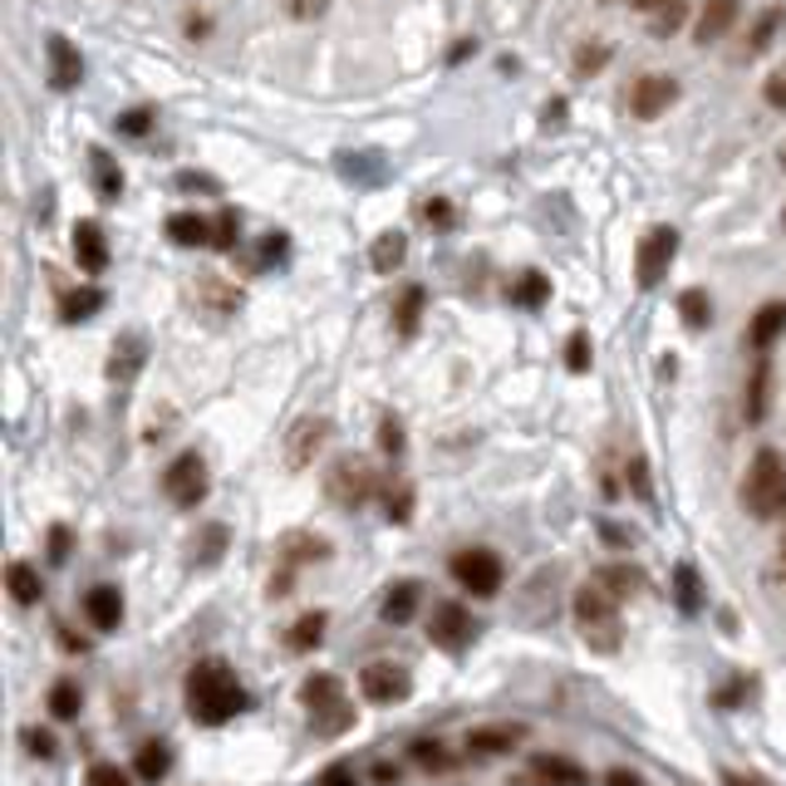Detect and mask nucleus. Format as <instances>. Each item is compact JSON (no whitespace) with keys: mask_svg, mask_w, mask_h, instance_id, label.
<instances>
[{"mask_svg":"<svg viewBox=\"0 0 786 786\" xmlns=\"http://www.w3.org/2000/svg\"><path fill=\"white\" fill-rule=\"evenodd\" d=\"M64 556H69V531L55 526V531H49V560H55V565H64Z\"/></svg>","mask_w":786,"mask_h":786,"instance_id":"864d4df0","label":"nucleus"},{"mask_svg":"<svg viewBox=\"0 0 786 786\" xmlns=\"http://www.w3.org/2000/svg\"><path fill=\"white\" fill-rule=\"evenodd\" d=\"M782 560H786V540H782Z\"/></svg>","mask_w":786,"mask_h":786,"instance_id":"338daca9","label":"nucleus"},{"mask_svg":"<svg viewBox=\"0 0 786 786\" xmlns=\"http://www.w3.org/2000/svg\"><path fill=\"white\" fill-rule=\"evenodd\" d=\"M782 167H786V147H782Z\"/></svg>","mask_w":786,"mask_h":786,"instance_id":"69168bd1","label":"nucleus"},{"mask_svg":"<svg viewBox=\"0 0 786 786\" xmlns=\"http://www.w3.org/2000/svg\"><path fill=\"white\" fill-rule=\"evenodd\" d=\"M133 766H138V776H143V782L157 786L167 776V766H172V752H167L163 742H143V747H138V762Z\"/></svg>","mask_w":786,"mask_h":786,"instance_id":"c756f323","label":"nucleus"},{"mask_svg":"<svg viewBox=\"0 0 786 786\" xmlns=\"http://www.w3.org/2000/svg\"><path fill=\"white\" fill-rule=\"evenodd\" d=\"M177 187H187V192H196V187H202V192H216V182L212 177H202V172H182L177 177Z\"/></svg>","mask_w":786,"mask_h":786,"instance_id":"13d9d810","label":"nucleus"},{"mask_svg":"<svg viewBox=\"0 0 786 786\" xmlns=\"http://www.w3.org/2000/svg\"><path fill=\"white\" fill-rule=\"evenodd\" d=\"M25 747L39 757V762H49V757H55V737H49L45 727H25Z\"/></svg>","mask_w":786,"mask_h":786,"instance_id":"8fccbe9b","label":"nucleus"},{"mask_svg":"<svg viewBox=\"0 0 786 786\" xmlns=\"http://www.w3.org/2000/svg\"><path fill=\"white\" fill-rule=\"evenodd\" d=\"M595 580H599V585H605V590H615L619 599H624L629 590H639V575H634V570H629V565H609V570H599Z\"/></svg>","mask_w":786,"mask_h":786,"instance_id":"c03bdc74","label":"nucleus"},{"mask_svg":"<svg viewBox=\"0 0 786 786\" xmlns=\"http://www.w3.org/2000/svg\"><path fill=\"white\" fill-rule=\"evenodd\" d=\"M167 236L177 246H212V222L196 212H172L167 216Z\"/></svg>","mask_w":786,"mask_h":786,"instance_id":"b1692460","label":"nucleus"},{"mask_svg":"<svg viewBox=\"0 0 786 786\" xmlns=\"http://www.w3.org/2000/svg\"><path fill=\"white\" fill-rule=\"evenodd\" d=\"M762 98H766V108H782V114H786V69H776V74L766 79Z\"/></svg>","mask_w":786,"mask_h":786,"instance_id":"09e8293b","label":"nucleus"},{"mask_svg":"<svg viewBox=\"0 0 786 786\" xmlns=\"http://www.w3.org/2000/svg\"><path fill=\"white\" fill-rule=\"evenodd\" d=\"M163 491L172 507H182V511L196 507V501L206 497V462L196 457V452H182V457L163 472Z\"/></svg>","mask_w":786,"mask_h":786,"instance_id":"423d86ee","label":"nucleus"},{"mask_svg":"<svg viewBox=\"0 0 786 786\" xmlns=\"http://www.w3.org/2000/svg\"><path fill=\"white\" fill-rule=\"evenodd\" d=\"M281 255H285V231H265L261 255H255V261H261V265H271V261H281Z\"/></svg>","mask_w":786,"mask_h":786,"instance_id":"3c124183","label":"nucleus"},{"mask_svg":"<svg viewBox=\"0 0 786 786\" xmlns=\"http://www.w3.org/2000/svg\"><path fill=\"white\" fill-rule=\"evenodd\" d=\"M422 305H428V290H422V285H403V290H398V300H393V330H398L403 340L418 330Z\"/></svg>","mask_w":786,"mask_h":786,"instance_id":"5701e85b","label":"nucleus"},{"mask_svg":"<svg viewBox=\"0 0 786 786\" xmlns=\"http://www.w3.org/2000/svg\"><path fill=\"white\" fill-rule=\"evenodd\" d=\"M236 236H241V216H236L231 206H222L212 222V246L216 251H236Z\"/></svg>","mask_w":786,"mask_h":786,"instance_id":"4c0bfd02","label":"nucleus"},{"mask_svg":"<svg viewBox=\"0 0 786 786\" xmlns=\"http://www.w3.org/2000/svg\"><path fill=\"white\" fill-rule=\"evenodd\" d=\"M742 507L752 511V516L772 521L786 511V462L782 452L762 448L752 457V467H747V481H742Z\"/></svg>","mask_w":786,"mask_h":786,"instance_id":"7ed1b4c3","label":"nucleus"},{"mask_svg":"<svg viewBox=\"0 0 786 786\" xmlns=\"http://www.w3.org/2000/svg\"><path fill=\"white\" fill-rule=\"evenodd\" d=\"M609 55H615V49H609V45H580V49H575V79H590V74H599V69L609 64Z\"/></svg>","mask_w":786,"mask_h":786,"instance_id":"58836bf2","label":"nucleus"},{"mask_svg":"<svg viewBox=\"0 0 786 786\" xmlns=\"http://www.w3.org/2000/svg\"><path fill=\"white\" fill-rule=\"evenodd\" d=\"M422 216H428V226H452V202L432 196V202H422Z\"/></svg>","mask_w":786,"mask_h":786,"instance_id":"603ef678","label":"nucleus"},{"mask_svg":"<svg viewBox=\"0 0 786 786\" xmlns=\"http://www.w3.org/2000/svg\"><path fill=\"white\" fill-rule=\"evenodd\" d=\"M84 786H128V776L118 772V766H108V762H98V766H88V776H84Z\"/></svg>","mask_w":786,"mask_h":786,"instance_id":"de8ad7c7","label":"nucleus"},{"mask_svg":"<svg viewBox=\"0 0 786 786\" xmlns=\"http://www.w3.org/2000/svg\"><path fill=\"white\" fill-rule=\"evenodd\" d=\"M79 703H84V698H79V688L69 683H55L49 688V717H59V723H69V717H79Z\"/></svg>","mask_w":786,"mask_h":786,"instance_id":"e433bc0d","label":"nucleus"},{"mask_svg":"<svg viewBox=\"0 0 786 786\" xmlns=\"http://www.w3.org/2000/svg\"><path fill=\"white\" fill-rule=\"evenodd\" d=\"M324 438H330V418H300L290 432H285V467L290 472H300V467H310L314 462V452L324 448Z\"/></svg>","mask_w":786,"mask_h":786,"instance_id":"9d476101","label":"nucleus"},{"mask_svg":"<svg viewBox=\"0 0 786 786\" xmlns=\"http://www.w3.org/2000/svg\"><path fill=\"white\" fill-rule=\"evenodd\" d=\"M153 118H157L153 108H128V114L114 118V128H118V133H128V138H147V133H153Z\"/></svg>","mask_w":786,"mask_h":786,"instance_id":"79ce46f5","label":"nucleus"},{"mask_svg":"<svg viewBox=\"0 0 786 786\" xmlns=\"http://www.w3.org/2000/svg\"><path fill=\"white\" fill-rule=\"evenodd\" d=\"M246 688L236 683V674L222 664V658H202V664L187 674V707H192L196 723L222 727L231 723L236 713H246Z\"/></svg>","mask_w":786,"mask_h":786,"instance_id":"f257e3e1","label":"nucleus"},{"mask_svg":"<svg viewBox=\"0 0 786 786\" xmlns=\"http://www.w3.org/2000/svg\"><path fill=\"white\" fill-rule=\"evenodd\" d=\"M678 314H683V324L688 330H707L713 324V300H707V290H683L678 295Z\"/></svg>","mask_w":786,"mask_h":786,"instance_id":"c85d7f7f","label":"nucleus"},{"mask_svg":"<svg viewBox=\"0 0 786 786\" xmlns=\"http://www.w3.org/2000/svg\"><path fill=\"white\" fill-rule=\"evenodd\" d=\"M383 507H389V521H393V526H408V521H413V487H408V481L389 487V501H383Z\"/></svg>","mask_w":786,"mask_h":786,"instance_id":"a19ab883","label":"nucleus"},{"mask_svg":"<svg viewBox=\"0 0 786 786\" xmlns=\"http://www.w3.org/2000/svg\"><path fill=\"white\" fill-rule=\"evenodd\" d=\"M320 786H354V772L349 766H330V772L320 776Z\"/></svg>","mask_w":786,"mask_h":786,"instance_id":"bf43d9fd","label":"nucleus"},{"mask_svg":"<svg viewBox=\"0 0 786 786\" xmlns=\"http://www.w3.org/2000/svg\"><path fill=\"white\" fill-rule=\"evenodd\" d=\"M418 595H422L418 580H398V585L383 595V619H389V624H408L413 609H418Z\"/></svg>","mask_w":786,"mask_h":786,"instance_id":"393cba45","label":"nucleus"},{"mask_svg":"<svg viewBox=\"0 0 786 786\" xmlns=\"http://www.w3.org/2000/svg\"><path fill=\"white\" fill-rule=\"evenodd\" d=\"M359 688H364L369 703L393 707V703H403V698L413 693V678H408V668H398V664H369L359 674Z\"/></svg>","mask_w":786,"mask_h":786,"instance_id":"0eeeda50","label":"nucleus"},{"mask_svg":"<svg viewBox=\"0 0 786 786\" xmlns=\"http://www.w3.org/2000/svg\"><path fill=\"white\" fill-rule=\"evenodd\" d=\"M674 98H678V79L674 74H644V79H634V88H629V114L634 118H658V114H668Z\"/></svg>","mask_w":786,"mask_h":786,"instance_id":"1a4fd4ad","label":"nucleus"},{"mask_svg":"<svg viewBox=\"0 0 786 786\" xmlns=\"http://www.w3.org/2000/svg\"><path fill=\"white\" fill-rule=\"evenodd\" d=\"M521 742V727H477L467 733V752L472 757H501Z\"/></svg>","mask_w":786,"mask_h":786,"instance_id":"4be33fe9","label":"nucleus"},{"mask_svg":"<svg viewBox=\"0 0 786 786\" xmlns=\"http://www.w3.org/2000/svg\"><path fill=\"white\" fill-rule=\"evenodd\" d=\"M408 752H413V762L428 766V772H448V752H442V742H413Z\"/></svg>","mask_w":786,"mask_h":786,"instance_id":"a18cd8bd","label":"nucleus"},{"mask_svg":"<svg viewBox=\"0 0 786 786\" xmlns=\"http://www.w3.org/2000/svg\"><path fill=\"white\" fill-rule=\"evenodd\" d=\"M683 20H688V0H664V5L648 15V35H654V39H668L678 25H683Z\"/></svg>","mask_w":786,"mask_h":786,"instance_id":"c9c22d12","label":"nucleus"},{"mask_svg":"<svg viewBox=\"0 0 786 786\" xmlns=\"http://www.w3.org/2000/svg\"><path fill=\"white\" fill-rule=\"evenodd\" d=\"M634 5H639V10H648V15H654V10L664 5V0H634Z\"/></svg>","mask_w":786,"mask_h":786,"instance_id":"0e129e2a","label":"nucleus"},{"mask_svg":"<svg viewBox=\"0 0 786 786\" xmlns=\"http://www.w3.org/2000/svg\"><path fill=\"white\" fill-rule=\"evenodd\" d=\"M182 29H187V39H206V35H212V20H206V15H187Z\"/></svg>","mask_w":786,"mask_h":786,"instance_id":"4d7b16f0","label":"nucleus"},{"mask_svg":"<svg viewBox=\"0 0 786 786\" xmlns=\"http://www.w3.org/2000/svg\"><path fill=\"white\" fill-rule=\"evenodd\" d=\"M324 624H330V619H324V609H305V615L290 624V634H285V639H290V648H314L324 639Z\"/></svg>","mask_w":786,"mask_h":786,"instance_id":"7c9ffc66","label":"nucleus"},{"mask_svg":"<svg viewBox=\"0 0 786 786\" xmlns=\"http://www.w3.org/2000/svg\"><path fill=\"white\" fill-rule=\"evenodd\" d=\"M674 590H678V609H683V615H698V609H703V585H698V570L693 565H678L674 570Z\"/></svg>","mask_w":786,"mask_h":786,"instance_id":"473e14b6","label":"nucleus"},{"mask_svg":"<svg viewBox=\"0 0 786 786\" xmlns=\"http://www.w3.org/2000/svg\"><path fill=\"white\" fill-rule=\"evenodd\" d=\"M74 261H79V271H88V275L108 271V236H104V226L98 222H79L74 226Z\"/></svg>","mask_w":786,"mask_h":786,"instance_id":"ddd939ff","label":"nucleus"},{"mask_svg":"<svg viewBox=\"0 0 786 786\" xmlns=\"http://www.w3.org/2000/svg\"><path fill=\"white\" fill-rule=\"evenodd\" d=\"M560 118H565V98H550V104H546V123H560Z\"/></svg>","mask_w":786,"mask_h":786,"instance_id":"e2e57ef3","label":"nucleus"},{"mask_svg":"<svg viewBox=\"0 0 786 786\" xmlns=\"http://www.w3.org/2000/svg\"><path fill=\"white\" fill-rule=\"evenodd\" d=\"M782 226H786V212H782Z\"/></svg>","mask_w":786,"mask_h":786,"instance_id":"774afa93","label":"nucleus"},{"mask_svg":"<svg viewBox=\"0 0 786 786\" xmlns=\"http://www.w3.org/2000/svg\"><path fill=\"white\" fill-rule=\"evenodd\" d=\"M511 300L526 305V310H540V305L550 300V281H546L540 271H526L516 285H511Z\"/></svg>","mask_w":786,"mask_h":786,"instance_id":"2f4dec72","label":"nucleus"},{"mask_svg":"<svg viewBox=\"0 0 786 786\" xmlns=\"http://www.w3.org/2000/svg\"><path fill=\"white\" fill-rule=\"evenodd\" d=\"M737 15H742V0H707V5L698 10V45L723 39L727 29L737 25Z\"/></svg>","mask_w":786,"mask_h":786,"instance_id":"f3484780","label":"nucleus"},{"mask_svg":"<svg viewBox=\"0 0 786 786\" xmlns=\"http://www.w3.org/2000/svg\"><path fill=\"white\" fill-rule=\"evenodd\" d=\"M324 5H330V0H290V15L295 20H314V15H324Z\"/></svg>","mask_w":786,"mask_h":786,"instance_id":"5fc2aeb1","label":"nucleus"},{"mask_svg":"<svg viewBox=\"0 0 786 786\" xmlns=\"http://www.w3.org/2000/svg\"><path fill=\"white\" fill-rule=\"evenodd\" d=\"M452 575H457V585L467 590V595H497L507 570H501L497 550L472 546V550H457V556H452Z\"/></svg>","mask_w":786,"mask_h":786,"instance_id":"20e7f679","label":"nucleus"},{"mask_svg":"<svg viewBox=\"0 0 786 786\" xmlns=\"http://www.w3.org/2000/svg\"><path fill=\"white\" fill-rule=\"evenodd\" d=\"M5 590L15 605H39L45 599V585H39V570L29 560H10L5 565Z\"/></svg>","mask_w":786,"mask_h":786,"instance_id":"a211bd4d","label":"nucleus"},{"mask_svg":"<svg viewBox=\"0 0 786 786\" xmlns=\"http://www.w3.org/2000/svg\"><path fill=\"white\" fill-rule=\"evenodd\" d=\"M766 408H772V359L766 354H757L752 373H747V393H742V413L747 422H762Z\"/></svg>","mask_w":786,"mask_h":786,"instance_id":"4468645a","label":"nucleus"},{"mask_svg":"<svg viewBox=\"0 0 786 786\" xmlns=\"http://www.w3.org/2000/svg\"><path fill=\"white\" fill-rule=\"evenodd\" d=\"M575 629L580 639H585L595 654H615L619 648V595L615 590H605L599 580H585V585L575 590Z\"/></svg>","mask_w":786,"mask_h":786,"instance_id":"f03ea898","label":"nucleus"},{"mask_svg":"<svg viewBox=\"0 0 786 786\" xmlns=\"http://www.w3.org/2000/svg\"><path fill=\"white\" fill-rule=\"evenodd\" d=\"M531 772H536V782H546V786H585L590 782V776L580 772L575 762H565V757H536Z\"/></svg>","mask_w":786,"mask_h":786,"instance_id":"a878e982","label":"nucleus"},{"mask_svg":"<svg viewBox=\"0 0 786 786\" xmlns=\"http://www.w3.org/2000/svg\"><path fill=\"white\" fill-rule=\"evenodd\" d=\"M84 615H88V624H94L98 634H108V629L123 624V595H118L114 585H94L84 595Z\"/></svg>","mask_w":786,"mask_h":786,"instance_id":"dca6fc26","label":"nucleus"},{"mask_svg":"<svg viewBox=\"0 0 786 786\" xmlns=\"http://www.w3.org/2000/svg\"><path fill=\"white\" fill-rule=\"evenodd\" d=\"M629 481H634V491L648 501V467H644V457H634V462H629Z\"/></svg>","mask_w":786,"mask_h":786,"instance_id":"6e6d98bb","label":"nucleus"},{"mask_svg":"<svg viewBox=\"0 0 786 786\" xmlns=\"http://www.w3.org/2000/svg\"><path fill=\"white\" fill-rule=\"evenodd\" d=\"M98 310H104V290H94V285H79V290L59 295V320L64 324H84V320H94Z\"/></svg>","mask_w":786,"mask_h":786,"instance_id":"6ab92c4d","label":"nucleus"},{"mask_svg":"<svg viewBox=\"0 0 786 786\" xmlns=\"http://www.w3.org/2000/svg\"><path fill=\"white\" fill-rule=\"evenodd\" d=\"M723 786H766V782H757V776H742V772H723Z\"/></svg>","mask_w":786,"mask_h":786,"instance_id":"680f3d73","label":"nucleus"},{"mask_svg":"<svg viewBox=\"0 0 786 786\" xmlns=\"http://www.w3.org/2000/svg\"><path fill=\"white\" fill-rule=\"evenodd\" d=\"M300 703L310 707V713H324V707H334V703H344V683L334 674H310L300 683Z\"/></svg>","mask_w":786,"mask_h":786,"instance_id":"aec40b11","label":"nucleus"},{"mask_svg":"<svg viewBox=\"0 0 786 786\" xmlns=\"http://www.w3.org/2000/svg\"><path fill=\"white\" fill-rule=\"evenodd\" d=\"M786 29V5H766L757 10L752 29H747V55H762V49H772V39Z\"/></svg>","mask_w":786,"mask_h":786,"instance_id":"412c9836","label":"nucleus"},{"mask_svg":"<svg viewBox=\"0 0 786 786\" xmlns=\"http://www.w3.org/2000/svg\"><path fill=\"white\" fill-rule=\"evenodd\" d=\"M674 255H678V231H674V226H654V231L639 241V255H634V281H639V290H654V285L668 275Z\"/></svg>","mask_w":786,"mask_h":786,"instance_id":"39448f33","label":"nucleus"},{"mask_svg":"<svg viewBox=\"0 0 786 786\" xmlns=\"http://www.w3.org/2000/svg\"><path fill=\"white\" fill-rule=\"evenodd\" d=\"M590 359H595V349H590V334L575 330V334L565 340V364H570V373H585Z\"/></svg>","mask_w":786,"mask_h":786,"instance_id":"37998d69","label":"nucleus"},{"mask_svg":"<svg viewBox=\"0 0 786 786\" xmlns=\"http://www.w3.org/2000/svg\"><path fill=\"white\" fill-rule=\"evenodd\" d=\"M310 727H314V737L349 733V727H354V707L349 703H334V707H324V713H310Z\"/></svg>","mask_w":786,"mask_h":786,"instance_id":"72a5a7b5","label":"nucleus"},{"mask_svg":"<svg viewBox=\"0 0 786 786\" xmlns=\"http://www.w3.org/2000/svg\"><path fill=\"white\" fill-rule=\"evenodd\" d=\"M428 634L438 639L442 648H452V654H457V648L467 644V639L477 634V629H472V615L457 605V599H442V605L432 609V624H428Z\"/></svg>","mask_w":786,"mask_h":786,"instance_id":"9b49d317","label":"nucleus"},{"mask_svg":"<svg viewBox=\"0 0 786 786\" xmlns=\"http://www.w3.org/2000/svg\"><path fill=\"white\" fill-rule=\"evenodd\" d=\"M379 448L389 452V457H398V452H403V422L393 418V413H383V418H379Z\"/></svg>","mask_w":786,"mask_h":786,"instance_id":"49530a36","label":"nucleus"},{"mask_svg":"<svg viewBox=\"0 0 786 786\" xmlns=\"http://www.w3.org/2000/svg\"><path fill=\"white\" fill-rule=\"evenodd\" d=\"M403 255H408V236H403V231H383L379 241H373L369 261H373V271H379V275H393L403 265Z\"/></svg>","mask_w":786,"mask_h":786,"instance_id":"bb28decb","label":"nucleus"},{"mask_svg":"<svg viewBox=\"0 0 786 786\" xmlns=\"http://www.w3.org/2000/svg\"><path fill=\"white\" fill-rule=\"evenodd\" d=\"M45 59H49V84H55L59 94H69V88L84 84V59H79V49L69 45L64 35H49Z\"/></svg>","mask_w":786,"mask_h":786,"instance_id":"f8f14e48","label":"nucleus"},{"mask_svg":"<svg viewBox=\"0 0 786 786\" xmlns=\"http://www.w3.org/2000/svg\"><path fill=\"white\" fill-rule=\"evenodd\" d=\"M324 487H330V497L340 501V507H364V501L373 497V472H369V462L344 457V462H334Z\"/></svg>","mask_w":786,"mask_h":786,"instance_id":"6e6552de","label":"nucleus"},{"mask_svg":"<svg viewBox=\"0 0 786 786\" xmlns=\"http://www.w3.org/2000/svg\"><path fill=\"white\" fill-rule=\"evenodd\" d=\"M88 163H94V192L104 196V202H118V192H123V172H118V163L104 153V147H94Z\"/></svg>","mask_w":786,"mask_h":786,"instance_id":"cd10ccee","label":"nucleus"},{"mask_svg":"<svg viewBox=\"0 0 786 786\" xmlns=\"http://www.w3.org/2000/svg\"><path fill=\"white\" fill-rule=\"evenodd\" d=\"M605 786H644V782H639L634 772H624V766H615V772L605 776Z\"/></svg>","mask_w":786,"mask_h":786,"instance_id":"052dcab7","label":"nucleus"},{"mask_svg":"<svg viewBox=\"0 0 786 786\" xmlns=\"http://www.w3.org/2000/svg\"><path fill=\"white\" fill-rule=\"evenodd\" d=\"M281 550H285V560H290V565H300V556H305V560L330 556V540H320V536H290Z\"/></svg>","mask_w":786,"mask_h":786,"instance_id":"ea45409f","label":"nucleus"},{"mask_svg":"<svg viewBox=\"0 0 786 786\" xmlns=\"http://www.w3.org/2000/svg\"><path fill=\"white\" fill-rule=\"evenodd\" d=\"M782 334H786V300H766L762 310L752 314V324H747V344H752L757 354H766Z\"/></svg>","mask_w":786,"mask_h":786,"instance_id":"2eb2a0df","label":"nucleus"},{"mask_svg":"<svg viewBox=\"0 0 786 786\" xmlns=\"http://www.w3.org/2000/svg\"><path fill=\"white\" fill-rule=\"evenodd\" d=\"M138 364H143V340L128 334V340L114 344V364H108V373H114V379H133Z\"/></svg>","mask_w":786,"mask_h":786,"instance_id":"f704fd0d","label":"nucleus"}]
</instances>
